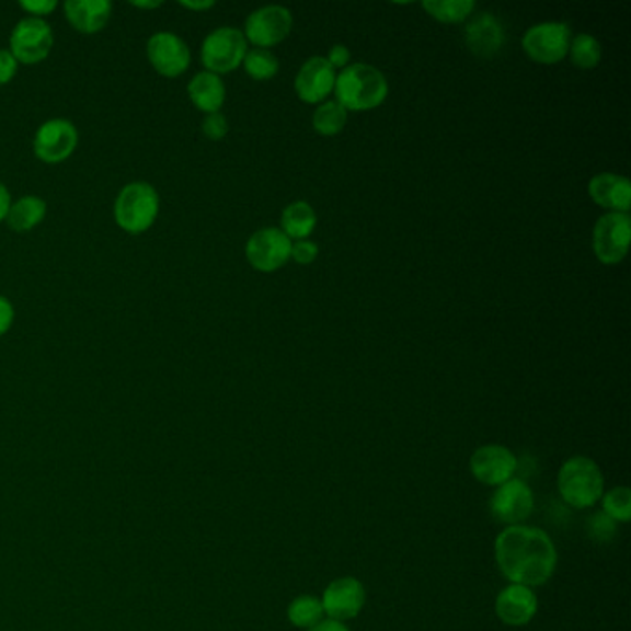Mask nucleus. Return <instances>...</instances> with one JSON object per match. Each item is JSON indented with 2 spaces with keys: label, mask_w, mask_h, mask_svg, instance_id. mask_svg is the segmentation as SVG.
I'll return each instance as SVG.
<instances>
[{
  "label": "nucleus",
  "mask_w": 631,
  "mask_h": 631,
  "mask_svg": "<svg viewBox=\"0 0 631 631\" xmlns=\"http://www.w3.org/2000/svg\"><path fill=\"white\" fill-rule=\"evenodd\" d=\"M64 12L74 31L84 36H95L110 23L114 4L110 0H67Z\"/></svg>",
  "instance_id": "6ab92c4d"
},
{
  "label": "nucleus",
  "mask_w": 631,
  "mask_h": 631,
  "mask_svg": "<svg viewBox=\"0 0 631 631\" xmlns=\"http://www.w3.org/2000/svg\"><path fill=\"white\" fill-rule=\"evenodd\" d=\"M180 7L185 8V10H191V12H206V10H211L215 7L214 0H182L179 2Z\"/></svg>",
  "instance_id": "4c0bfd02"
},
{
  "label": "nucleus",
  "mask_w": 631,
  "mask_h": 631,
  "mask_svg": "<svg viewBox=\"0 0 631 631\" xmlns=\"http://www.w3.org/2000/svg\"><path fill=\"white\" fill-rule=\"evenodd\" d=\"M12 193L8 190L7 184L0 182V222L7 221V215L12 208Z\"/></svg>",
  "instance_id": "e433bc0d"
},
{
  "label": "nucleus",
  "mask_w": 631,
  "mask_h": 631,
  "mask_svg": "<svg viewBox=\"0 0 631 631\" xmlns=\"http://www.w3.org/2000/svg\"><path fill=\"white\" fill-rule=\"evenodd\" d=\"M131 8H137V10H158V8L163 7V2L160 0H134L130 2Z\"/></svg>",
  "instance_id": "ea45409f"
},
{
  "label": "nucleus",
  "mask_w": 631,
  "mask_h": 631,
  "mask_svg": "<svg viewBox=\"0 0 631 631\" xmlns=\"http://www.w3.org/2000/svg\"><path fill=\"white\" fill-rule=\"evenodd\" d=\"M287 619L297 628L310 630L313 626L319 624L321 620H324L321 598L313 595L297 596L289 604V608H287Z\"/></svg>",
  "instance_id": "393cba45"
},
{
  "label": "nucleus",
  "mask_w": 631,
  "mask_h": 631,
  "mask_svg": "<svg viewBox=\"0 0 631 631\" xmlns=\"http://www.w3.org/2000/svg\"><path fill=\"white\" fill-rule=\"evenodd\" d=\"M13 321H15V308H13L12 300L0 295V337L12 330Z\"/></svg>",
  "instance_id": "f704fd0d"
},
{
  "label": "nucleus",
  "mask_w": 631,
  "mask_h": 631,
  "mask_svg": "<svg viewBox=\"0 0 631 631\" xmlns=\"http://www.w3.org/2000/svg\"><path fill=\"white\" fill-rule=\"evenodd\" d=\"M604 474L596 461L585 456H574L561 464L558 472V491L566 506L589 509L604 495Z\"/></svg>",
  "instance_id": "7ed1b4c3"
},
{
  "label": "nucleus",
  "mask_w": 631,
  "mask_h": 631,
  "mask_svg": "<svg viewBox=\"0 0 631 631\" xmlns=\"http://www.w3.org/2000/svg\"><path fill=\"white\" fill-rule=\"evenodd\" d=\"M615 525H617V523L606 517L604 513H596L589 523L590 537L598 542L611 541V537L615 536Z\"/></svg>",
  "instance_id": "2f4dec72"
},
{
  "label": "nucleus",
  "mask_w": 631,
  "mask_h": 631,
  "mask_svg": "<svg viewBox=\"0 0 631 631\" xmlns=\"http://www.w3.org/2000/svg\"><path fill=\"white\" fill-rule=\"evenodd\" d=\"M78 141H80V134H78L77 125L64 117H54V119L45 121L37 128L32 149L37 160L47 165H58L74 154Z\"/></svg>",
  "instance_id": "6e6552de"
},
{
  "label": "nucleus",
  "mask_w": 631,
  "mask_h": 631,
  "mask_svg": "<svg viewBox=\"0 0 631 631\" xmlns=\"http://www.w3.org/2000/svg\"><path fill=\"white\" fill-rule=\"evenodd\" d=\"M246 53H249V43L243 32L233 26H221L204 37L200 61L206 67V71L221 77L243 66Z\"/></svg>",
  "instance_id": "39448f33"
},
{
  "label": "nucleus",
  "mask_w": 631,
  "mask_h": 631,
  "mask_svg": "<svg viewBox=\"0 0 631 631\" xmlns=\"http://www.w3.org/2000/svg\"><path fill=\"white\" fill-rule=\"evenodd\" d=\"M160 193L149 182H130L114 203V219L123 232L139 236L154 227L160 215Z\"/></svg>",
  "instance_id": "20e7f679"
},
{
  "label": "nucleus",
  "mask_w": 631,
  "mask_h": 631,
  "mask_svg": "<svg viewBox=\"0 0 631 631\" xmlns=\"http://www.w3.org/2000/svg\"><path fill=\"white\" fill-rule=\"evenodd\" d=\"M308 631H348V628H346L345 624H343V622H337V620H321V622H319V624L313 626V628H310V630Z\"/></svg>",
  "instance_id": "58836bf2"
},
{
  "label": "nucleus",
  "mask_w": 631,
  "mask_h": 631,
  "mask_svg": "<svg viewBox=\"0 0 631 631\" xmlns=\"http://www.w3.org/2000/svg\"><path fill=\"white\" fill-rule=\"evenodd\" d=\"M58 2L56 0H21L19 8L23 10L28 18L47 19L58 10Z\"/></svg>",
  "instance_id": "7c9ffc66"
},
{
  "label": "nucleus",
  "mask_w": 631,
  "mask_h": 631,
  "mask_svg": "<svg viewBox=\"0 0 631 631\" xmlns=\"http://www.w3.org/2000/svg\"><path fill=\"white\" fill-rule=\"evenodd\" d=\"M495 561L509 584L541 587L554 576L558 550L536 526H506L495 539Z\"/></svg>",
  "instance_id": "f257e3e1"
},
{
  "label": "nucleus",
  "mask_w": 631,
  "mask_h": 631,
  "mask_svg": "<svg viewBox=\"0 0 631 631\" xmlns=\"http://www.w3.org/2000/svg\"><path fill=\"white\" fill-rule=\"evenodd\" d=\"M334 67L328 64L326 58L313 56L300 67L295 78V91L298 99L306 104H321L335 88Z\"/></svg>",
  "instance_id": "dca6fc26"
},
{
  "label": "nucleus",
  "mask_w": 631,
  "mask_h": 631,
  "mask_svg": "<svg viewBox=\"0 0 631 631\" xmlns=\"http://www.w3.org/2000/svg\"><path fill=\"white\" fill-rule=\"evenodd\" d=\"M589 195L593 203L615 214H630L631 184L626 176L613 173H600L589 182Z\"/></svg>",
  "instance_id": "aec40b11"
},
{
  "label": "nucleus",
  "mask_w": 631,
  "mask_h": 631,
  "mask_svg": "<svg viewBox=\"0 0 631 631\" xmlns=\"http://www.w3.org/2000/svg\"><path fill=\"white\" fill-rule=\"evenodd\" d=\"M352 54L345 45H334L328 53L326 61L334 69H345L351 64Z\"/></svg>",
  "instance_id": "c9c22d12"
},
{
  "label": "nucleus",
  "mask_w": 631,
  "mask_h": 631,
  "mask_svg": "<svg viewBox=\"0 0 631 631\" xmlns=\"http://www.w3.org/2000/svg\"><path fill=\"white\" fill-rule=\"evenodd\" d=\"M423 10L439 23L458 24L471 19L477 10V2L474 0H426L423 2Z\"/></svg>",
  "instance_id": "b1692460"
},
{
  "label": "nucleus",
  "mask_w": 631,
  "mask_h": 631,
  "mask_svg": "<svg viewBox=\"0 0 631 631\" xmlns=\"http://www.w3.org/2000/svg\"><path fill=\"white\" fill-rule=\"evenodd\" d=\"M464 42L472 54H477L480 58H493L504 47L506 32L493 13H480L471 18L467 24Z\"/></svg>",
  "instance_id": "a211bd4d"
},
{
  "label": "nucleus",
  "mask_w": 631,
  "mask_h": 631,
  "mask_svg": "<svg viewBox=\"0 0 631 631\" xmlns=\"http://www.w3.org/2000/svg\"><path fill=\"white\" fill-rule=\"evenodd\" d=\"M335 102L346 112H370L389 95L388 78L376 67L352 64L335 78Z\"/></svg>",
  "instance_id": "f03ea898"
},
{
  "label": "nucleus",
  "mask_w": 631,
  "mask_h": 631,
  "mask_svg": "<svg viewBox=\"0 0 631 631\" xmlns=\"http://www.w3.org/2000/svg\"><path fill=\"white\" fill-rule=\"evenodd\" d=\"M147 60L160 77L179 78L191 66V48L174 32H156L147 42Z\"/></svg>",
  "instance_id": "ddd939ff"
},
{
  "label": "nucleus",
  "mask_w": 631,
  "mask_h": 631,
  "mask_svg": "<svg viewBox=\"0 0 631 631\" xmlns=\"http://www.w3.org/2000/svg\"><path fill=\"white\" fill-rule=\"evenodd\" d=\"M569 58L578 69H595L601 60L600 43L589 34H578L571 42Z\"/></svg>",
  "instance_id": "cd10ccee"
},
{
  "label": "nucleus",
  "mask_w": 631,
  "mask_h": 631,
  "mask_svg": "<svg viewBox=\"0 0 631 631\" xmlns=\"http://www.w3.org/2000/svg\"><path fill=\"white\" fill-rule=\"evenodd\" d=\"M572 32L566 23H539L523 36V50L531 61L555 66L565 60L571 47Z\"/></svg>",
  "instance_id": "0eeeda50"
},
{
  "label": "nucleus",
  "mask_w": 631,
  "mask_h": 631,
  "mask_svg": "<svg viewBox=\"0 0 631 631\" xmlns=\"http://www.w3.org/2000/svg\"><path fill=\"white\" fill-rule=\"evenodd\" d=\"M316 209L311 208V204L305 203V200L289 204L282 211L280 230L286 233L287 238L291 239L292 243L310 238L311 233L316 232Z\"/></svg>",
  "instance_id": "5701e85b"
},
{
  "label": "nucleus",
  "mask_w": 631,
  "mask_h": 631,
  "mask_svg": "<svg viewBox=\"0 0 631 631\" xmlns=\"http://www.w3.org/2000/svg\"><path fill=\"white\" fill-rule=\"evenodd\" d=\"M536 509V496L525 480L512 478L502 483L489 501V512L496 523L506 526L523 525Z\"/></svg>",
  "instance_id": "9b49d317"
},
{
  "label": "nucleus",
  "mask_w": 631,
  "mask_h": 631,
  "mask_svg": "<svg viewBox=\"0 0 631 631\" xmlns=\"http://www.w3.org/2000/svg\"><path fill=\"white\" fill-rule=\"evenodd\" d=\"M631 241L630 214L601 215L593 230V251L604 265H617L628 256Z\"/></svg>",
  "instance_id": "1a4fd4ad"
},
{
  "label": "nucleus",
  "mask_w": 631,
  "mask_h": 631,
  "mask_svg": "<svg viewBox=\"0 0 631 631\" xmlns=\"http://www.w3.org/2000/svg\"><path fill=\"white\" fill-rule=\"evenodd\" d=\"M19 64L8 48H0V85H7L18 77Z\"/></svg>",
  "instance_id": "72a5a7b5"
},
{
  "label": "nucleus",
  "mask_w": 631,
  "mask_h": 631,
  "mask_svg": "<svg viewBox=\"0 0 631 631\" xmlns=\"http://www.w3.org/2000/svg\"><path fill=\"white\" fill-rule=\"evenodd\" d=\"M601 513L613 523H630L631 491L628 487H615L601 495Z\"/></svg>",
  "instance_id": "c85d7f7f"
},
{
  "label": "nucleus",
  "mask_w": 631,
  "mask_h": 631,
  "mask_svg": "<svg viewBox=\"0 0 631 631\" xmlns=\"http://www.w3.org/2000/svg\"><path fill=\"white\" fill-rule=\"evenodd\" d=\"M348 112L335 101L322 102L313 114V130L322 137H334L343 131Z\"/></svg>",
  "instance_id": "a878e982"
},
{
  "label": "nucleus",
  "mask_w": 631,
  "mask_h": 631,
  "mask_svg": "<svg viewBox=\"0 0 631 631\" xmlns=\"http://www.w3.org/2000/svg\"><path fill=\"white\" fill-rule=\"evenodd\" d=\"M47 217V203L37 195H24L12 203L7 215V225L13 232H31L39 227Z\"/></svg>",
  "instance_id": "4be33fe9"
},
{
  "label": "nucleus",
  "mask_w": 631,
  "mask_h": 631,
  "mask_svg": "<svg viewBox=\"0 0 631 631\" xmlns=\"http://www.w3.org/2000/svg\"><path fill=\"white\" fill-rule=\"evenodd\" d=\"M469 467L478 482L489 487H498L515 477L518 463L509 448L502 445H483L472 452Z\"/></svg>",
  "instance_id": "4468645a"
},
{
  "label": "nucleus",
  "mask_w": 631,
  "mask_h": 631,
  "mask_svg": "<svg viewBox=\"0 0 631 631\" xmlns=\"http://www.w3.org/2000/svg\"><path fill=\"white\" fill-rule=\"evenodd\" d=\"M367 593L358 578L345 576L337 578L328 585L322 595V609L330 620L345 622V620L356 619L362 609L365 608Z\"/></svg>",
  "instance_id": "2eb2a0df"
},
{
  "label": "nucleus",
  "mask_w": 631,
  "mask_h": 631,
  "mask_svg": "<svg viewBox=\"0 0 631 631\" xmlns=\"http://www.w3.org/2000/svg\"><path fill=\"white\" fill-rule=\"evenodd\" d=\"M244 71L257 82H267L273 80L280 71V61L271 50L265 48H252L246 53L243 60Z\"/></svg>",
  "instance_id": "bb28decb"
},
{
  "label": "nucleus",
  "mask_w": 631,
  "mask_h": 631,
  "mask_svg": "<svg viewBox=\"0 0 631 631\" xmlns=\"http://www.w3.org/2000/svg\"><path fill=\"white\" fill-rule=\"evenodd\" d=\"M539 600L536 590L526 585L512 584L496 596L495 613L504 624L520 628L536 619Z\"/></svg>",
  "instance_id": "f3484780"
},
{
  "label": "nucleus",
  "mask_w": 631,
  "mask_h": 631,
  "mask_svg": "<svg viewBox=\"0 0 631 631\" xmlns=\"http://www.w3.org/2000/svg\"><path fill=\"white\" fill-rule=\"evenodd\" d=\"M54 47L53 26L47 19L24 18L10 34V53L19 66H37L47 60Z\"/></svg>",
  "instance_id": "423d86ee"
},
{
  "label": "nucleus",
  "mask_w": 631,
  "mask_h": 631,
  "mask_svg": "<svg viewBox=\"0 0 631 631\" xmlns=\"http://www.w3.org/2000/svg\"><path fill=\"white\" fill-rule=\"evenodd\" d=\"M230 125H228L227 115L217 112L209 114L203 121V134L208 137L209 141H221L228 136Z\"/></svg>",
  "instance_id": "c756f323"
},
{
  "label": "nucleus",
  "mask_w": 631,
  "mask_h": 631,
  "mask_svg": "<svg viewBox=\"0 0 631 631\" xmlns=\"http://www.w3.org/2000/svg\"><path fill=\"white\" fill-rule=\"evenodd\" d=\"M292 31V15L287 8L271 7L257 8L244 21V37L256 48H268L280 45L289 37Z\"/></svg>",
  "instance_id": "f8f14e48"
},
{
  "label": "nucleus",
  "mask_w": 631,
  "mask_h": 631,
  "mask_svg": "<svg viewBox=\"0 0 631 631\" xmlns=\"http://www.w3.org/2000/svg\"><path fill=\"white\" fill-rule=\"evenodd\" d=\"M291 239L280 228H262L252 233L244 254L257 273H276L291 260Z\"/></svg>",
  "instance_id": "9d476101"
},
{
  "label": "nucleus",
  "mask_w": 631,
  "mask_h": 631,
  "mask_svg": "<svg viewBox=\"0 0 631 631\" xmlns=\"http://www.w3.org/2000/svg\"><path fill=\"white\" fill-rule=\"evenodd\" d=\"M319 256V244L313 243L310 239L295 241L291 246V257L298 265H311Z\"/></svg>",
  "instance_id": "473e14b6"
},
{
  "label": "nucleus",
  "mask_w": 631,
  "mask_h": 631,
  "mask_svg": "<svg viewBox=\"0 0 631 631\" xmlns=\"http://www.w3.org/2000/svg\"><path fill=\"white\" fill-rule=\"evenodd\" d=\"M187 95L193 106L200 110L203 114H217L221 112L227 101V85L222 78L214 72L200 71L191 78L187 84Z\"/></svg>",
  "instance_id": "412c9836"
}]
</instances>
